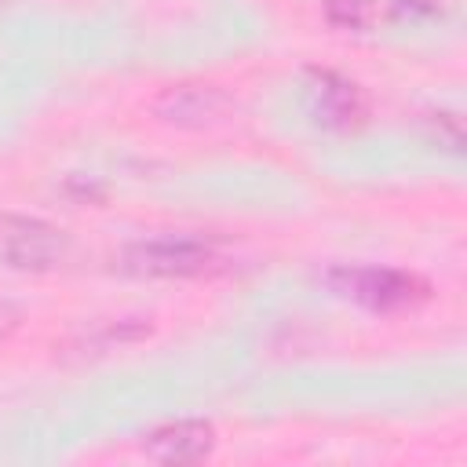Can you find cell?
<instances>
[{
	"label": "cell",
	"instance_id": "6da1fadb",
	"mask_svg": "<svg viewBox=\"0 0 467 467\" xmlns=\"http://www.w3.org/2000/svg\"><path fill=\"white\" fill-rule=\"evenodd\" d=\"M223 266L212 241L190 234H161L124 248V270L139 277H204Z\"/></svg>",
	"mask_w": 467,
	"mask_h": 467
},
{
	"label": "cell",
	"instance_id": "7a4b0ae2",
	"mask_svg": "<svg viewBox=\"0 0 467 467\" xmlns=\"http://www.w3.org/2000/svg\"><path fill=\"white\" fill-rule=\"evenodd\" d=\"M325 281L336 296L365 310H398L427 296V285L416 274L394 266H332Z\"/></svg>",
	"mask_w": 467,
	"mask_h": 467
},
{
	"label": "cell",
	"instance_id": "3957f363",
	"mask_svg": "<svg viewBox=\"0 0 467 467\" xmlns=\"http://www.w3.org/2000/svg\"><path fill=\"white\" fill-rule=\"evenodd\" d=\"M66 252H69V237L55 223L36 215L0 212V266L44 274L58 266Z\"/></svg>",
	"mask_w": 467,
	"mask_h": 467
},
{
	"label": "cell",
	"instance_id": "277c9868",
	"mask_svg": "<svg viewBox=\"0 0 467 467\" xmlns=\"http://www.w3.org/2000/svg\"><path fill=\"white\" fill-rule=\"evenodd\" d=\"M306 99H310L317 124H325L332 131H354L368 117L365 91L354 80L339 77L336 69H310L306 73Z\"/></svg>",
	"mask_w": 467,
	"mask_h": 467
},
{
	"label": "cell",
	"instance_id": "5b68a950",
	"mask_svg": "<svg viewBox=\"0 0 467 467\" xmlns=\"http://www.w3.org/2000/svg\"><path fill=\"white\" fill-rule=\"evenodd\" d=\"M230 113V95L215 84H175L153 99V117L171 128H212Z\"/></svg>",
	"mask_w": 467,
	"mask_h": 467
},
{
	"label": "cell",
	"instance_id": "8992f818",
	"mask_svg": "<svg viewBox=\"0 0 467 467\" xmlns=\"http://www.w3.org/2000/svg\"><path fill=\"white\" fill-rule=\"evenodd\" d=\"M212 449L215 427L208 420H164L142 434V452L157 463H197Z\"/></svg>",
	"mask_w": 467,
	"mask_h": 467
},
{
	"label": "cell",
	"instance_id": "52a82bcc",
	"mask_svg": "<svg viewBox=\"0 0 467 467\" xmlns=\"http://www.w3.org/2000/svg\"><path fill=\"white\" fill-rule=\"evenodd\" d=\"M376 15H379L376 0H325L328 26L343 29V33H365V29H372Z\"/></svg>",
	"mask_w": 467,
	"mask_h": 467
},
{
	"label": "cell",
	"instance_id": "ba28073f",
	"mask_svg": "<svg viewBox=\"0 0 467 467\" xmlns=\"http://www.w3.org/2000/svg\"><path fill=\"white\" fill-rule=\"evenodd\" d=\"M434 139L438 142H445L452 153L463 146V131H460V117H452V113H434Z\"/></svg>",
	"mask_w": 467,
	"mask_h": 467
},
{
	"label": "cell",
	"instance_id": "9c48e42d",
	"mask_svg": "<svg viewBox=\"0 0 467 467\" xmlns=\"http://www.w3.org/2000/svg\"><path fill=\"white\" fill-rule=\"evenodd\" d=\"M394 15L398 18H434L438 15V7L431 4V0H394Z\"/></svg>",
	"mask_w": 467,
	"mask_h": 467
},
{
	"label": "cell",
	"instance_id": "30bf717a",
	"mask_svg": "<svg viewBox=\"0 0 467 467\" xmlns=\"http://www.w3.org/2000/svg\"><path fill=\"white\" fill-rule=\"evenodd\" d=\"M15 325H18V310L11 303H0V339H7L15 332Z\"/></svg>",
	"mask_w": 467,
	"mask_h": 467
}]
</instances>
